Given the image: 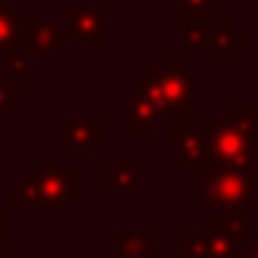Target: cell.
<instances>
[{
  "label": "cell",
  "instance_id": "6da1fadb",
  "mask_svg": "<svg viewBox=\"0 0 258 258\" xmlns=\"http://www.w3.org/2000/svg\"><path fill=\"white\" fill-rule=\"evenodd\" d=\"M145 84V100L158 111V117H167L172 122H180V108L195 103V78L191 70H180L178 58H169V73L147 70L142 75Z\"/></svg>",
  "mask_w": 258,
  "mask_h": 258
},
{
  "label": "cell",
  "instance_id": "7a4b0ae2",
  "mask_svg": "<svg viewBox=\"0 0 258 258\" xmlns=\"http://www.w3.org/2000/svg\"><path fill=\"white\" fill-rule=\"evenodd\" d=\"M200 134L208 158L217 169H233V172L241 175H252L255 156H252L250 136L236 131L230 122L222 125V122H211V119L200 128Z\"/></svg>",
  "mask_w": 258,
  "mask_h": 258
},
{
  "label": "cell",
  "instance_id": "3957f363",
  "mask_svg": "<svg viewBox=\"0 0 258 258\" xmlns=\"http://www.w3.org/2000/svg\"><path fill=\"white\" fill-rule=\"evenodd\" d=\"M206 203L211 208L230 211L236 219H244L250 208H255V195H252V178L250 175L233 172V169H217L206 180Z\"/></svg>",
  "mask_w": 258,
  "mask_h": 258
},
{
  "label": "cell",
  "instance_id": "277c9868",
  "mask_svg": "<svg viewBox=\"0 0 258 258\" xmlns=\"http://www.w3.org/2000/svg\"><path fill=\"white\" fill-rule=\"evenodd\" d=\"M241 225L244 219H214L203 225V239L206 252L203 258H241L244 255V241H241Z\"/></svg>",
  "mask_w": 258,
  "mask_h": 258
},
{
  "label": "cell",
  "instance_id": "5b68a950",
  "mask_svg": "<svg viewBox=\"0 0 258 258\" xmlns=\"http://www.w3.org/2000/svg\"><path fill=\"white\" fill-rule=\"evenodd\" d=\"M67 17L81 39L92 42V45H103L106 34H103V14L97 9H70Z\"/></svg>",
  "mask_w": 258,
  "mask_h": 258
},
{
  "label": "cell",
  "instance_id": "8992f818",
  "mask_svg": "<svg viewBox=\"0 0 258 258\" xmlns=\"http://www.w3.org/2000/svg\"><path fill=\"white\" fill-rule=\"evenodd\" d=\"M70 145L81 147V156H89L92 147L103 145V122H75L67 131Z\"/></svg>",
  "mask_w": 258,
  "mask_h": 258
},
{
  "label": "cell",
  "instance_id": "52a82bcc",
  "mask_svg": "<svg viewBox=\"0 0 258 258\" xmlns=\"http://www.w3.org/2000/svg\"><path fill=\"white\" fill-rule=\"evenodd\" d=\"M156 255V236L131 233L119 236V258H153Z\"/></svg>",
  "mask_w": 258,
  "mask_h": 258
},
{
  "label": "cell",
  "instance_id": "ba28073f",
  "mask_svg": "<svg viewBox=\"0 0 258 258\" xmlns=\"http://www.w3.org/2000/svg\"><path fill=\"white\" fill-rule=\"evenodd\" d=\"M156 117H158V111L145 97H136L131 103V131L134 134H153L156 131Z\"/></svg>",
  "mask_w": 258,
  "mask_h": 258
},
{
  "label": "cell",
  "instance_id": "9c48e42d",
  "mask_svg": "<svg viewBox=\"0 0 258 258\" xmlns=\"http://www.w3.org/2000/svg\"><path fill=\"white\" fill-rule=\"evenodd\" d=\"M239 45H244V34H239V31H233V25H230V20H219L217 23V28L211 31V47L217 53H230L233 47H239Z\"/></svg>",
  "mask_w": 258,
  "mask_h": 258
},
{
  "label": "cell",
  "instance_id": "30bf717a",
  "mask_svg": "<svg viewBox=\"0 0 258 258\" xmlns=\"http://www.w3.org/2000/svg\"><path fill=\"white\" fill-rule=\"evenodd\" d=\"M219 0H180V25L203 23L208 9H214Z\"/></svg>",
  "mask_w": 258,
  "mask_h": 258
},
{
  "label": "cell",
  "instance_id": "8fae6325",
  "mask_svg": "<svg viewBox=\"0 0 258 258\" xmlns=\"http://www.w3.org/2000/svg\"><path fill=\"white\" fill-rule=\"evenodd\" d=\"M106 180L114 183L119 191H128L131 186L139 180V175H136V169H131L128 158H122V161H117V169H114V172H106Z\"/></svg>",
  "mask_w": 258,
  "mask_h": 258
},
{
  "label": "cell",
  "instance_id": "7c38bea8",
  "mask_svg": "<svg viewBox=\"0 0 258 258\" xmlns=\"http://www.w3.org/2000/svg\"><path fill=\"white\" fill-rule=\"evenodd\" d=\"M255 122H258V111L250 108V106H236L233 111H230V125H233L236 131H241L244 136L252 134Z\"/></svg>",
  "mask_w": 258,
  "mask_h": 258
},
{
  "label": "cell",
  "instance_id": "4fadbf2b",
  "mask_svg": "<svg viewBox=\"0 0 258 258\" xmlns=\"http://www.w3.org/2000/svg\"><path fill=\"white\" fill-rule=\"evenodd\" d=\"M56 42H61V36L53 34L50 25H42V23H34V39H31V47H34V53H47Z\"/></svg>",
  "mask_w": 258,
  "mask_h": 258
},
{
  "label": "cell",
  "instance_id": "5bb4252c",
  "mask_svg": "<svg viewBox=\"0 0 258 258\" xmlns=\"http://www.w3.org/2000/svg\"><path fill=\"white\" fill-rule=\"evenodd\" d=\"M183 31V45H211V31L206 28L203 23H189V25H180Z\"/></svg>",
  "mask_w": 258,
  "mask_h": 258
},
{
  "label": "cell",
  "instance_id": "9a60e30c",
  "mask_svg": "<svg viewBox=\"0 0 258 258\" xmlns=\"http://www.w3.org/2000/svg\"><path fill=\"white\" fill-rule=\"evenodd\" d=\"M203 252H206L203 233H183L180 236V258H197Z\"/></svg>",
  "mask_w": 258,
  "mask_h": 258
},
{
  "label": "cell",
  "instance_id": "2e32d148",
  "mask_svg": "<svg viewBox=\"0 0 258 258\" xmlns=\"http://www.w3.org/2000/svg\"><path fill=\"white\" fill-rule=\"evenodd\" d=\"M195 134H197V131H195V125H191V122H186V119H180V128L169 134V145H172V147H178V150H180V147H183V145H186V142H189Z\"/></svg>",
  "mask_w": 258,
  "mask_h": 258
},
{
  "label": "cell",
  "instance_id": "e0dca14e",
  "mask_svg": "<svg viewBox=\"0 0 258 258\" xmlns=\"http://www.w3.org/2000/svg\"><path fill=\"white\" fill-rule=\"evenodd\" d=\"M9 39H12V23L9 17H0V45H6Z\"/></svg>",
  "mask_w": 258,
  "mask_h": 258
},
{
  "label": "cell",
  "instance_id": "ac0fdd59",
  "mask_svg": "<svg viewBox=\"0 0 258 258\" xmlns=\"http://www.w3.org/2000/svg\"><path fill=\"white\" fill-rule=\"evenodd\" d=\"M244 258H258V239H255V241H252V244H250V250L244 252Z\"/></svg>",
  "mask_w": 258,
  "mask_h": 258
}]
</instances>
